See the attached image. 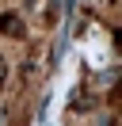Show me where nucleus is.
Returning a JSON list of instances; mask_svg holds the SVG:
<instances>
[{
  "instance_id": "obj_3",
  "label": "nucleus",
  "mask_w": 122,
  "mask_h": 126,
  "mask_svg": "<svg viewBox=\"0 0 122 126\" xmlns=\"http://www.w3.org/2000/svg\"><path fill=\"white\" fill-rule=\"evenodd\" d=\"M0 126H4V107H0Z\"/></svg>"
},
{
  "instance_id": "obj_1",
  "label": "nucleus",
  "mask_w": 122,
  "mask_h": 126,
  "mask_svg": "<svg viewBox=\"0 0 122 126\" xmlns=\"http://www.w3.org/2000/svg\"><path fill=\"white\" fill-rule=\"evenodd\" d=\"M0 27H4V31H12V34L23 31V23H19V16H15V12H4V16H0Z\"/></svg>"
},
{
  "instance_id": "obj_2",
  "label": "nucleus",
  "mask_w": 122,
  "mask_h": 126,
  "mask_svg": "<svg viewBox=\"0 0 122 126\" xmlns=\"http://www.w3.org/2000/svg\"><path fill=\"white\" fill-rule=\"evenodd\" d=\"M4 80H8V61L0 57V84H4Z\"/></svg>"
}]
</instances>
